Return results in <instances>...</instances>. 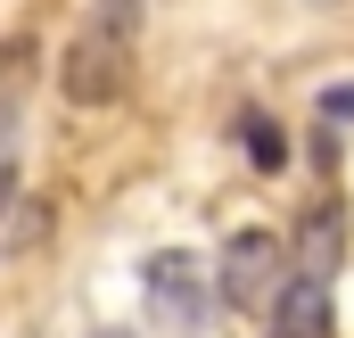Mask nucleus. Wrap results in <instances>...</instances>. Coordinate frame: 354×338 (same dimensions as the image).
<instances>
[{"label":"nucleus","instance_id":"f03ea898","mask_svg":"<svg viewBox=\"0 0 354 338\" xmlns=\"http://www.w3.org/2000/svg\"><path fill=\"white\" fill-rule=\"evenodd\" d=\"M288 289V248L280 231H231L223 240V264H214V297L231 314H272Z\"/></svg>","mask_w":354,"mask_h":338},{"label":"nucleus","instance_id":"39448f33","mask_svg":"<svg viewBox=\"0 0 354 338\" xmlns=\"http://www.w3.org/2000/svg\"><path fill=\"white\" fill-rule=\"evenodd\" d=\"M338 240H346L338 206H313V223H305V264H313V281H330V272H338Z\"/></svg>","mask_w":354,"mask_h":338},{"label":"nucleus","instance_id":"f257e3e1","mask_svg":"<svg viewBox=\"0 0 354 338\" xmlns=\"http://www.w3.org/2000/svg\"><path fill=\"white\" fill-rule=\"evenodd\" d=\"M140 17L149 0H91L66 58H58V91L75 107H115L124 83H132V50H140Z\"/></svg>","mask_w":354,"mask_h":338},{"label":"nucleus","instance_id":"20e7f679","mask_svg":"<svg viewBox=\"0 0 354 338\" xmlns=\"http://www.w3.org/2000/svg\"><path fill=\"white\" fill-rule=\"evenodd\" d=\"M272 314H280V338H322V330H330V281H313V272L288 281Z\"/></svg>","mask_w":354,"mask_h":338},{"label":"nucleus","instance_id":"423d86ee","mask_svg":"<svg viewBox=\"0 0 354 338\" xmlns=\"http://www.w3.org/2000/svg\"><path fill=\"white\" fill-rule=\"evenodd\" d=\"M248 157L256 166H280V124L272 116H248Z\"/></svg>","mask_w":354,"mask_h":338},{"label":"nucleus","instance_id":"7ed1b4c3","mask_svg":"<svg viewBox=\"0 0 354 338\" xmlns=\"http://www.w3.org/2000/svg\"><path fill=\"white\" fill-rule=\"evenodd\" d=\"M140 289H149V322H157L165 338H198L206 322H214V289H206V272H198L181 248H157V256H149Z\"/></svg>","mask_w":354,"mask_h":338}]
</instances>
